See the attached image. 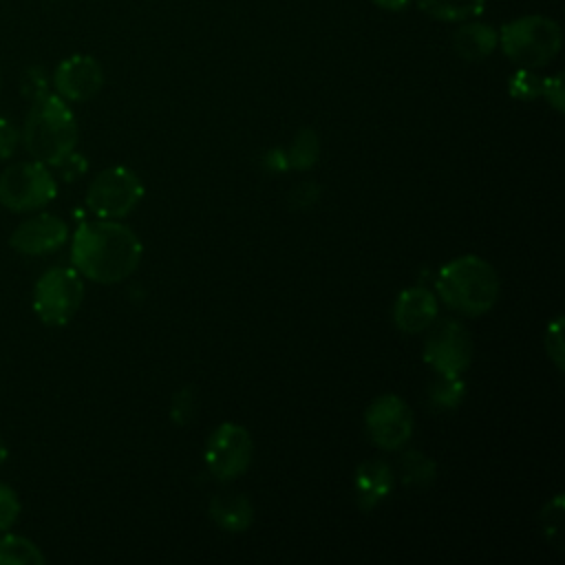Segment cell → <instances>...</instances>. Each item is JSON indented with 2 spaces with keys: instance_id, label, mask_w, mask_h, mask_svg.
<instances>
[{
  "instance_id": "cell-1",
  "label": "cell",
  "mask_w": 565,
  "mask_h": 565,
  "mask_svg": "<svg viewBox=\"0 0 565 565\" xmlns=\"http://www.w3.org/2000/svg\"><path fill=\"white\" fill-rule=\"evenodd\" d=\"M143 247L137 234L115 218H99L82 223L71 243L73 269L102 285H115L128 278L139 260Z\"/></svg>"
},
{
  "instance_id": "cell-2",
  "label": "cell",
  "mask_w": 565,
  "mask_h": 565,
  "mask_svg": "<svg viewBox=\"0 0 565 565\" xmlns=\"http://www.w3.org/2000/svg\"><path fill=\"white\" fill-rule=\"evenodd\" d=\"M77 137V121L66 99L57 93H46L31 102L20 130V143L31 159L44 166H57L75 152Z\"/></svg>"
},
{
  "instance_id": "cell-3",
  "label": "cell",
  "mask_w": 565,
  "mask_h": 565,
  "mask_svg": "<svg viewBox=\"0 0 565 565\" xmlns=\"http://www.w3.org/2000/svg\"><path fill=\"white\" fill-rule=\"evenodd\" d=\"M435 289L450 309L463 316H481L499 298V276L488 260L468 254L448 260L439 269Z\"/></svg>"
},
{
  "instance_id": "cell-4",
  "label": "cell",
  "mask_w": 565,
  "mask_h": 565,
  "mask_svg": "<svg viewBox=\"0 0 565 565\" xmlns=\"http://www.w3.org/2000/svg\"><path fill=\"white\" fill-rule=\"evenodd\" d=\"M561 26L547 15H521L499 31V46L521 68L545 66L561 51Z\"/></svg>"
},
{
  "instance_id": "cell-5",
  "label": "cell",
  "mask_w": 565,
  "mask_h": 565,
  "mask_svg": "<svg viewBox=\"0 0 565 565\" xmlns=\"http://www.w3.org/2000/svg\"><path fill=\"white\" fill-rule=\"evenodd\" d=\"M57 194L49 166L31 159L9 163L0 172V205L9 212H35Z\"/></svg>"
},
{
  "instance_id": "cell-6",
  "label": "cell",
  "mask_w": 565,
  "mask_h": 565,
  "mask_svg": "<svg viewBox=\"0 0 565 565\" xmlns=\"http://www.w3.org/2000/svg\"><path fill=\"white\" fill-rule=\"evenodd\" d=\"M84 300L82 276L73 267L46 269L33 287V311L49 327L66 324Z\"/></svg>"
},
{
  "instance_id": "cell-7",
  "label": "cell",
  "mask_w": 565,
  "mask_h": 565,
  "mask_svg": "<svg viewBox=\"0 0 565 565\" xmlns=\"http://www.w3.org/2000/svg\"><path fill=\"white\" fill-rule=\"evenodd\" d=\"M143 196L139 177L124 166L102 170L86 190V205L99 218H121L130 214Z\"/></svg>"
},
{
  "instance_id": "cell-8",
  "label": "cell",
  "mask_w": 565,
  "mask_h": 565,
  "mask_svg": "<svg viewBox=\"0 0 565 565\" xmlns=\"http://www.w3.org/2000/svg\"><path fill=\"white\" fill-rule=\"evenodd\" d=\"M433 331L424 342V360L437 375H463L472 362L475 342L470 331L459 320L433 322Z\"/></svg>"
},
{
  "instance_id": "cell-9",
  "label": "cell",
  "mask_w": 565,
  "mask_h": 565,
  "mask_svg": "<svg viewBox=\"0 0 565 565\" xmlns=\"http://www.w3.org/2000/svg\"><path fill=\"white\" fill-rule=\"evenodd\" d=\"M252 452L254 441L249 430L238 424L225 422L210 435L205 444V463L216 479L230 481L247 470Z\"/></svg>"
},
{
  "instance_id": "cell-10",
  "label": "cell",
  "mask_w": 565,
  "mask_h": 565,
  "mask_svg": "<svg viewBox=\"0 0 565 565\" xmlns=\"http://www.w3.org/2000/svg\"><path fill=\"white\" fill-rule=\"evenodd\" d=\"M364 424L371 441L384 450L402 448L413 435V413L397 395L375 397L364 413Z\"/></svg>"
},
{
  "instance_id": "cell-11",
  "label": "cell",
  "mask_w": 565,
  "mask_h": 565,
  "mask_svg": "<svg viewBox=\"0 0 565 565\" xmlns=\"http://www.w3.org/2000/svg\"><path fill=\"white\" fill-rule=\"evenodd\" d=\"M104 86L102 64L86 53H75L53 71V88L66 102H86Z\"/></svg>"
},
{
  "instance_id": "cell-12",
  "label": "cell",
  "mask_w": 565,
  "mask_h": 565,
  "mask_svg": "<svg viewBox=\"0 0 565 565\" xmlns=\"http://www.w3.org/2000/svg\"><path fill=\"white\" fill-rule=\"evenodd\" d=\"M68 238V225L49 212L22 221L9 236V245L22 256H44L57 252Z\"/></svg>"
},
{
  "instance_id": "cell-13",
  "label": "cell",
  "mask_w": 565,
  "mask_h": 565,
  "mask_svg": "<svg viewBox=\"0 0 565 565\" xmlns=\"http://www.w3.org/2000/svg\"><path fill=\"white\" fill-rule=\"evenodd\" d=\"M437 298L426 287L404 289L393 307V320L404 333H422L437 320Z\"/></svg>"
},
{
  "instance_id": "cell-14",
  "label": "cell",
  "mask_w": 565,
  "mask_h": 565,
  "mask_svg": "<svg viewBox=\"0 0 565 565\" xmlns=\"http://www.w3.org/2000/svg\"><path fill=\"white\" fill-rule=\"evenodd\" d=\"M395 477L386 461L382 459H369L358 466L353 477L355 488V501L362 510H373L380 505L393 490Z\"/></svg>"
},
{
  "instance_id": "cell-15",
  "label": "cell",
  "mask_w": 565,
  "mask_h": 565,
  "mask_svg": "<svg viewBox=\"0 0 565 565\" xmlns=\"http://www.w3.org/2000/svg\"><path fill=\"white\" fill-rule=\"evenodd\" d=\"M499 44V31L486 22H466L452 33V49L466 62L486 60Z\"/></svg>"
},
{
  "instance_id": "cell-16",
  "label": "cell",
  "mask_w": 565,
  "mask_h": 565,
  "mask_svg": "<svg viewBox=\"0 0 565 565\" xmlns=\"http://www.w3.org/2000/svg\"><path fill=\"white\" fill-rule=\"evenodd\" d=\"M210 519L227 532H243L252 525L254 508L247 497L238 492H223L210 501Z\"/></svg>"
},
{
  "instance_id": "cell-17",
  "label": "cell",
  "mask_w": 565,
  "mask_h": 565,
  "mask_svg": "<svg viewBox=\"0 0 565 565\" xmlns=\"http://www.w3.org/2000/svg\"><path fill=\"white\" fill-rule=\"evenodd\" d=\"M417 7L441 22H466L483 13L486 0H413Z\"/></svg>"
},
{
  "instance_id": "cell-18",
  "label": "cell",
  "mask_w": 565,
  "mask_h": 565,
  "mask_svg": "<svg viewBox=\"0 0 565 565\" xmlns=\"http://www.w3.org/2000/svg\"><path fill=\"white\" fill-rule=\"evenodd\" d=\"M46 556L26 536L4 534L0 536V565H42Z\"/></svg>"
},
{
  "instance_id": "cell-19",
  "label": "cell",
  "mask_w": 565,
  "mask_h": 565,
  "mask_svg": "<svg viewBox=\"0 0 565 565\" xmlns=\"http://www.w3.org/2000/svg\"><path fill=\"white\" fill-rule=\"evenodd\" d=\"M437 475V463L419 452V450H406L399 457V477L408 486H428L435 481Z\"/></svg>"
},
{
  "instance_id": "cell-20",
  "label": "cell",
  "mask_w": 565,
  "mask_h": 565,
  "mask_svg": "<svg viewBox=\"0 0 565 565\" xmlns=\"http://www.w3.org/2000/svg\"><path fill=\"white\" fill-rule=\"evenodd\" d=\"M318 154H320V141L311 128L298 130L289 150L285 152L287 166L294 170H309L318 161Z\"/></svg>"
},
{
  "instance_id": "cell-21",
  "label": "cell",
  "mask_w": 565,
  "mask_h": 565,
  "mask_svg": "<svg viewBox=\"0 0 565 565\" xmlns=\"http://www.w3.org/2000/svg\"><path fill=\"white\" fill-rule=\"evenodd\" d=\"M463 395H466V384L461 375H439L428 388V399L439 411L457 408Z\"/></svg>"
},
{
  "instance_id": "cell-22",
  "label": "cell",
  "mask_w": 565,
  "mask_h": 565,
  "mask_svg": "<svg viewBox=\"0 0 565 565\" xmlns=\"http://www.w3.org/2000/svg\"><path fill=\"white\" fill-rule=\"evenodd\" d=\"M541 88H543V77H539L532 68H516L510 79H508V90L514 99L521 102H530L541 97Z\"/></svg>"
},
{
  "instance_id": "cell-23",
  "label": "cell",
  "mask_w": 565,
  "mask_h": 565,
  "mask_svg": "<svg viewBox=\"0 0 565 565\" xmlns=\"http://www.w3.org/2000/svg\"><path fill=\"white\" fill-rule=\"evenodd\" d=\"M545 351L547 358L554 362L558 371H563V360H565V349H563V316H554V320L545 329Z\"/></svg>"
},
{
  "instance_id": "cell-24",
  "label": "cell",
  "mask_w": 565,
  "mask_h": 565,
  "mask_svg": "<svg viewBox=\"0 0 565 565\" xmlns=\"http://www.w3.org/2000/svg\"><path fill=\"white\" fill-rule=\"evenodd\" d=\"M20 510H22V503L15 490L7 483H0V534L13 527V523L20 516Z\"/></svg>"
},
{
  "instance_id": "cell-25",
  "label": "cell",
  "mask_w": 565,
  "mask_h": 565,
  "mask_svg": "<svg viewBox=\"0 0 565 565\" xmlns=\"http://www.w3.org/2000/svg\"><path fill=\"white\" fill-rule=\"evenodd\" d=\"M20 90H22V95L29 97L31 102L38 99V97H42V95H46V93H51V90H49V77H46L44 68H40V66L26 68V71L22 73V79H20Z\"/></svg>"
},
{
  "instance_id": "cell-26",
  "label": "cell",
  "mask_w": 565,
  "mask_h": 565,
  "mask_svg": "<svg viewBox=\"0 0 565 565\" xmlns=\"http://www.w3.org/2000/svg\"><path fill=\"white\" fill-rule=\"evenodd\" d=\"M18 146H20V130H18V126L9 117L0 115V159L13 157Z\"/></svg>"
},
{
  "instance_id": "cell-27",
  "label": "cell",
  "mask_w": 565,
  "mask_h": 565,
  "mask_svg": "<svg viewBox=\"0 0 565 565\" xmlns=\"http://www.w3.org/2000/svg\"><path fill=\"white\" fill-rule=\"evenodd\" d=\"M170 415H172V422H177V424H185L194 415V393H192L190 386L174 393Z\"/></svg>"
},
{
  "instance_id": "cell-28",
  "label": "cell",
  "mask_w": 565,
  "mask_h": 565,
  "mask_svg": "<svg viewBox=\"0 0 565 565\" xmlns=\"http://www.w3.org/2000/svg\"><path fill=\"white\" fill-rule=\"evenodd\" d=\"M541 97H545L554 106V110L563 113V79H561V75L543 77Z\"/></svg>"
},
{
  "instance_id": "cell-29",
  "label": "cell",
  "mask_w": 565,
  "mask_h": 565,
  "mask_svg": "<svg viewBox=\"0 0 565 565\" xmlns=\"http://www.w3.org/2000/svg\"><path fill=\"white\" fill-rule=\"evenodd\" d=\"M320 196V188L313 183H302L291 192V207H309L318 201Z\"/></svg>"
},
{
  "instance_id": "cell-30",
  "label": "cell",
  "mask_w": 565,
  "mask_h": 565,
  "mask_svg": "<svg viewBox=\"0 0 565 565\" xmlns=\"http://www.w3.org/2000/svg\"><path fill=\"white\" fill-rule=\"evenodd\" d=\"M371 2L384 11H404L413 0H371Z\"/></svg>"
},
{
  "instance_id": "cell-31",
  "label": "cell",
  "mask_w": 565,
  "mask_h": 565,
  "mask_svg": "<svg viewBox=\"0 0 565 565\" xmlns=\"http://www.w3.org/2000/svg\"><path fill=\"white\" fill-rule=\"evenodd\" d=\"M7 455H9V450H7V446H4V441L0 439V466L7 461Z\"/></svg>"
}]
</instances>
